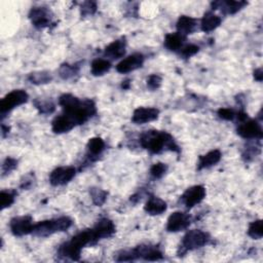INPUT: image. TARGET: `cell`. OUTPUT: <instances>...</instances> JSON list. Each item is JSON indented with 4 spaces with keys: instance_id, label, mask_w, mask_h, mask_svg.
I'll use <instances>...</instances> for the list:
<instances>
[{
    "instance_id": "cell-1",
    "label": "cell",
    "mask_w": 263,
    "mask_h": 263,
    "mask_svg": "<svg viewBox=\"0 0 263 263\" xmlns=\"http://www.w3.org/2000/svg\"><path fill=\"white\" fill-rule=\"evenodd\" d=\"M98 238L94 233V230H88L74 235L70 242L65 243L60 248V253L72 260H78L81 256L82 249L87 245L96 243Z\"/></svg>"
},
{
    "instance_id": "cell-2",
    "label": "cell",
    "mask_w": 263,
    "mask_h": 263,
    "mask_svg": "<svg viewBox=\"0 0 263 263\" xmlns=\"http://www.w3.org/2000/svg\"><path fill=\"white\" fill-rule=\"evenodd\" d=\"M141 143L142 146L146 149L153 153H158L161 152L164 147L171 148V149H174L173 147H175L174 140L172 139V137L166 133H157L153 131L146 132L141 138Z\"/></svg>"
},
{
    "instance_id": "cell-3",
    "label": "cell",
    "mask_w": 263,
    "mask_h": 263,
    "mask_svg": "<svg viewBox=\"0 0 263 263\" xmlns=\"http://www.w3.org/2000/svg\"><path fill=\"white\" fill-rule=\"evenodd\" d=\"M72 225V220L68 217H60L58 219L45 220L34 224L32 234L37 236H48L56 233L65 232Z\"/></svg>"
},
{
    "instance_id": "cell-4",
    "label": "cell",
    "mask_w": 263,
    "mask_h": 263,
    "mask_svg": "<svg viewBox=\"0 0 263 263\" xmlns=\"http://www.w3.org/2000/svg\"><path fill=\"white\" fill-rule=\"evenodd\" d=\"M210 239V236L207 233H204L200 230H193L188 232L185 236L183 237L181 248L184 249V251H192L203 246L207 245Z\"/></svg>"
},
{
    "instance_id": "cell-5",
    "label": "cell",
    "mask_w": 263,
    "mask_h": 263,
    "mask_svg": "<svg viewBox=\"0 0 263 263\" xmlns=\"http://www.w3.org/2000/svg\"><path fill=\"white\" fill-rule=\"evenodd\" d=\"M28 98H29L28 94L23 89H16V90L10 91L9 94H7L2 99L1 104H0L1 114L9 112L10 110H13L17 106L24 104V103L28 101Z\"/></svg>"
},
{
    "instance_id": "cell-6",
    "label": "cell",
    "mask_w": 263,
    "mask_h": 263,
    "mask_svg": "<svg viewBox=\"0 0 263 263\" xmlns=\"http://www.w3.org/2000/svg\"><path fill=\"white\" fill-rule=\"evenodd\" d=\"M75 176V169L72 167H61L54 170L51 176L50 182L54 186L65 185L70 182Z\"/></svg>"
},
{
    "instance_id": "cell-7",
    "label": "cell",
    "mask_w": 263,
    "mask_h": 263,
    "mask_svg": "<svg viewBox=\"0 0 263 263\" xmlns=\"http://www.w3.org/2000/svg\"><path fill=\"white\" fill-rule=\"evenodd\" d=\"M238 135L245 139H261L262 129L256 120H245L238 125Z\"/></svg>"
},
{
    "instance_id": "cell-8",
    "label": "cell",
    "mask_w": 263,
    "mask_h": 263,
    "mask_svg": "<svg viewBox=\"0 0 263 263\" xmlns=\"http://www.w3.org/2000/svg\"><path fill=\"white\" fill-rule=\"evenodd\" d=\"M10 230L15 235L22 236L28 234H32L34 224L32 222L31 217L23 216V217H16L10 221Z\"/></svg>"
},
{
    "instance_id": "cell-9",
    "label": "cell",
    "mask_w": 263,
    "mask_h": 263,
    "mask_svg": "<svg viewBox=\"0 0 263 263\" xmlns=\"http://www.w3.org/2000/svg\"><path fill=\"white\" fill-rule=\"evenodd\" d=\"M190 224V217L182 212H175L169 217L167 230L171 233H177L185 230Z\"/></svg>"
},
{
    "instance_id": "cell-10",
    "label": "cell",
    "mask_w": 263,
    "mask_h": 263,
    "mask_svg": "<svg viewBox=\"0 0 263 263\" xmlns=\"http://www.w3.org/2000/svg\"><path fill=\"white\" fill-rule=\"evenodd\" d=\"M143 63L144 56L142 54H134L129 56L128 58L123 59L120 63H118V65L117 66V70L119 73H129L142 67Z\"/></svg>"
},
{
    "instance_id": "cell-11",
    "label": "cell",
    "mask_w": 263,
    "mask_h": 263,
    "mask_svg": "<svg viewBox=\"0 0 263 263\" xmlns=\"http://www.w3.org/2000/svg\"><path fill=\"white\" fill-rule=\"evenodd\" d=\"M205 197V189L201 185L188 188L182 196V201L187 208H192L200 204Z\"/></svg>"
},
{
    "instance_id": "cell-12",
    "label": "cell",
    "mask_w": 263,
    "mask_h": 263,
    "mask_svg": "<svg viewBox=\"0 0 263 263\" xmlns=\"http://www.w3.org/2000/svg\"><path fill=\"white\" fill-rule=\"evenodd\" d=\"M159 111L156 108L151 107H140L134 111L132 120L136 124H143L155 120L158 117Z\"/></svg>"
},
{
    "instance_id": "cell-13",
    "label": "cell",
    "mask_w": 263,
    "mask_h": 263,
    "mask_svg": "<svg viewBox=\"0 0 263 263\" xmlns=\"http://www.w3.org/2000/svg\"><path fill=\"white\" fill-rule=\"evenodd\" d=\"M32 24L37 28H43L49 26L51 23L50 11L44 7H34L31 9L29 15Z\"/></svg>"
},
{
    "instance_id": "cell-14",
    "label": "cell",
    "mask_w": 263,
    "mask_h": 263,
    "mask_svg": "<svg viewBox=\"0 0 263 263\" xmlns=\"http://www.w3.org/2000/svg\"><path fill=\"white\" fill-rule=\"evenodd\" d=\"M94 233L98 239L111 236L116 233V226L109 219H101L94 228Z\"/></svg>"
},
{
    "instance_id": "cell-15",
    "label": "cell",
    "mask_w": 263,
    "mask_h": 263,
    "mask_svg": "<svg viewBox=\"0 0 263 263\" xmlns=\"http://www.w3.org/2000/svg\"><path fill=\"white\" fill-rule=\"evenodd\" d=\"M74 127H75V123L69 117L66 116V114L56 117L53 121V131L57 134L67 133L71 131Z\"/></svg>"
},
{
    "instance_id": "cell-16",
    "label": "cell",
    "mask_w": 263,
    "mask_h": 263,
    "mask_svg": "<svg viewBox=\"0 0 263 263\" xmlns=\"http://www.w3.org/2000/svg\"><path fill=\"white\" fill-rule=\"evenodd\" d=\"M197 27V21L191 17L182 16L177 22V30L181 36L191 34Z\"/></svg>"
},
{
    "instance_id": "cell-17",
    "label": "cell",
    "mask_w": 263,
    "mask_h": 263,
    "mask_svg": "<svg viewBox=\"0 0 263 263\" xmlns=\"http://www.w3.org/2000/svg\"><path fill=\"white\" fill-rule=\"evenodd\" d=\"M125 54V41L123 39L116 40L105 49V55L111 59H119Z\"/></svg>"
},
{
    "instance_id": "cell-18",
    "label": "cell",
    "mask_w": 263,
    "mask_h": 263,
    "mask_svg": "<svg viewBox=\"0 0 263 263\" xmlns=\"http://www.w3.org/2000/svg\"><path fill=\"white\" fill-rule=\"evenodd\" d=\"M167 210V204L163 200L152 197L145 205V211L150 215H161Z\"/></svg>"
},
{
    "instance_id": "cell-19",
    "label": "cell",
    "mask_w": 263,
    "mask_h": 263,
    "mask_svg": "<svg viewBox=\"0 0 263 263\" xmlns=\"http://www.w3.org/2000/svg\"><path fill=\"white\" fill-rule=\"evenodd\" d=\"M221 152L219 150H213L208 152L207 154L200 156L199 159V166L198 168L200 170L205 169V168H210L212 166H215L216 164H218L221 159Z\"/></svg>"
},
{
    "instance_id": "cell-20",
    "label": "cell",
    "mask_w": 263,
    "mask_h": 263,
    "mask_svg": "<svg viewBox=\"0 0 263 263\" xmlns=\"http://www.w3.org/2000/svg\"><path fill=\"white\" fill-rule=\"evenodd\" d=\"M221 24V18L214 15L213 13H207L205 14L203 20H202V30L204 32H211L215 30L217 27H219Z\"/></svg>"
},
{
    "instance_id": "cell-21",
    "label": "cell",
    "mask_w": 263,
    "mask_h": 263,
    "mask_svg": "<svg viewBox=\"0 0 263 263\" xmlns=\"http://www.w3.org/2000/svg\"><path fill=\"white\" fill-rule=\"evenodd\" d=\"M247 3L245 1H217L212 3L213 7L215 9L221 8V10L225 11L227 14H235L236 11H238L241 8H243Z\"/></svg>"
},
{
    "instance_id": "cell-22",
    "label": "cell",
    "mask_w": 263,
    "mask_h": 263,
    "mask_svg": "<svg viewBox=\"0 0 263 263\" xmlns=\"http://www.w3.org/2000/svg\"><path fill=\"white\" fill-rule=\"evenodd\" d=\"M183 44V36L179 33H171L168 34L165 39V47L170 51H178L182 49Z\"/></svg>"
},
{
    "instance_id": "cell-23",
    "label": "cell",
    "mask_w": 263,
    "mask_h": 263,
    "mask_svg": "<svg viewBox=\"0 0 263 263\" xmlns=\"http://www.w3.org/2000/svg\"><path fill=\"white\" fill-rule=\"evenodd\" d=\"M111 68V64L104 59H97L93 61L90 66V71L95 76L103 75L104 73L108 72Z\"/></svg>"
},
{
    "instance_id": "cell-24",
    "label": "cell",
    "mask_w": 263,
    "mask_h": 263,
    "mask_svg": "<svg viewBox=\"0 0 263 263\" xmlns=\"http://www.w3.org/2000/svg\"><path fill=\"white\" fill-rule=\"evenodd\" d=\"M29 82L34 85H45L52 82L53 76L50 72L47 71H37L33 72L28 76Z\"/></svg>"
},
{
    "instance_id": "cell-25",
    "label": "cell",
    "mask_w": 263,
    "mask_h": 263,
    "mask_svg": "<svg viewBox=\"0 0 263 263\" xmlns=\"http://www.w3.org/2000/svg\"><path fill=\"white\" fill-rule=\"evenodd\" d=\"M79 104H81V101H79L76 97H74V96H72L70 94L63 95L60 98V105L63 107V109L65 110L66 113L72 111Z\"/></svg>"
},
{
    "instance_id": "cell-26",
    "label": "cell",
    "mask_w": 263,
    "mask_h": 263,
    "mask_svg": "<svg viewBox=\"0 0 263 263\" xmlns=\"http://www.w3.org/2000/svg\"><path fill=\"white\" fill-rule=\"evenodd\" d=\"M104 149H105V142L101 138H98V137H96V138H91L88 143V150L89 154H91L93 156L101 154Z\"/></svg>"
},
{
    "instance_id": "cell-27",
    "label": "cell",
    "mask_w": 263,
    "mask_h": 263,
    "mask_svg": "<svg viewBox=\"0 0 263 263\" xmlns=\"http://www.w3.org/2000/svg\"><path fill=\"white\" fill-rule=\"evenodd\" d=\"M248 234L255 239H259L263 235V227H262V221L257 220L251 223L249 225V230H248Z\"/></svg>"
},
{
    "instance_id": "cell-28",
    "label": "cell",
    "mask_w": 263,
    "mask_h": 263,
    "mask_svg": "<svg viewBox=\"0 0 263 263\" xmlns=\"http://www.w3.org/2000/svg\"><path fill=\"white\" fill-rule=\"evenodd\" d=\"M90 197H91V199H93V202L97 205H102L106 201L107 193L100 188H91L90 189Z\"/></svg>"
},
{
    "instance_id": "cell-29",
    "label": "cell",
    "mask_w": 263,
    "mask_h": 263,
    "mask_svg": "<svg viewBox=\"0 0 263 263\" xmlns=\"http://www.w3.org/2000/svg\"><path fill=\"white\" fill-rule=\"evenodd\" d=\"M77 71L78 69L74 65L66 64L60 68V76L64 79H68V78L73 77L77 73Z\"/></svg>"
},
{
    "instance_id": "cell-30",
    "label": "cell",
    "mask_w": 263,
    "mask_h": 263,
    "mask_svg": "<svg viewBox=\"0 0 263 263\" xmlns=\"http://www.w3.org/2000/svg\"><path fill=\"white\" fill-rule=\"evenodd\" d=\"M168 170V167L166 164L163 163H157L154 164L151 169H150V174L154 177V178H162Z\"/></svg>"
},
{
    "instance_id": "cell-31",
    "label": "cell",
    "mask_w": 263,
    "mask_h": 263,
    "mask_svg": "<svg viewBox=\"0 0 263 263\" xmlns=\"http://www.w3.org/2000/svg\"><path fill=\"white\" fill-rule=\"evenodd\" d=\"M35 106L40 113H52L55 110V105L49 101H35Z\"/></svg>"
},
{
    "instance_id": "cell-32",
    "label": "cell",
    "mask_w": 263,
    "mask_h": 263,
    "mask_svg": "<svg viewBox=\"0 0 263 263\" xmlns=\"http://www.w3.org/2000/svg\"><path fill=\"white\" fill-rule=\"evenodd\" d=\"M15 202V194L9 191H1V210H4Z\"/></svg>"
},
{
    "instance_id": "cell-33",
    "label": "cell",
    "mask_w": 263,
    "mask_h": 263,
    "mask_svg": "<svg viewBox=\"0 0 263 263\" xmlns=\"http://www.w3.org/2000/svg\"><path fill=\"white\" fill-rule=\"evenodd\" d=\"M162 86V77L157 74H152L147 79V87L150 89H157Z\"/></svg>"
},
{
    "instance_id": "cell-34",
    "label": "cell",
    "mask_w": 263,
    "mask_h": 263,
    "mask_svg": "<svg viewBox=\"0 0 263 263\" xmlns=\"http://www.w3.org/2000/svg\"><path fill=\"white\" fill-rule=\"evenodd\" d=\"M198 52H199V47H197V45H194V44H189L184 48H182L180 54L184 57V58H190V57L196 55Z\"/></svg>"
},
{
    "instance_id": "cell-35",
    "label": "cell",
    "mask_w": 263,
    "mask_h": 263,
    "mask_svg": "<svg viewBox=\"0 0 263 263\" xmlns=\"http://www.w3.org/2000/svg\"><path fill=\"white\" fill-rule=\"evenodd\" d=\"M97 9V5L95 2H85L82 5V14L84 16H89V15H93Z\"/></svg>"
},
{
    "instance_id": "cell-36",
    "label": "cell",
    "mask_w": 263,
    "mask_h": 263,
    "mask_svg": "<svg viewBox=\"0 0 263 263\" xmlns=\"http://www.w3.org/2000/svg\"><path fill=\"white\" fill-rule=\"evenodd\" d=\"M218 114L219 117L223 119H226V120H233L235 117L234 112L232 110V109H228V108H223V109H220L218 111Z\"/></svg>"
},
{
    "instance_id": "cell-37",
    "label": "cell",
    "mask_w": 263,
    "mask_h": 263,
    "mask_svg": "<svg viewBox=\"0 0 263 263\" xmlns=\"http://www.w3.org/2000/svg\"><path fill=\"white\" fill-rule=\"evenodd\" d=\"M17 164H18V162L16 161V159H14V158H6V161L4 162L3 167H2L3 172L7 173V172H10V171H13L17 167Z\"/></svg>"
},
{
    "instance_id": "cell-38",
    "label": "cell",
    "mask_w": 263,
    "mask_h": 263,
    "mask_svg": "<svg viewBox=\"0 0 263 263\" xmlns=\"http://www.w3.org/2000/svg\"><path fill=\"white\" fill-rule=\"evenodd\" d=\"M254 77L257 82H262V77H263V74H262V69L261 68H259V69H256L255 72H254Z\"/></svg>"
}]
</instances>
